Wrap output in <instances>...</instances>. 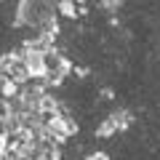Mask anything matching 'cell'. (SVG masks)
Masks as SVG:
<instances>
[{"mask_svg":"<svg viewBox=\"0 0 160 160\" xmlns=\"http://www.w3.org/2000/svg\"><path fill=\"white\" fill-rule=\"evenodd\" d=\"M22 62L27 64L29 78H46V51L24 48V51H22Z\"/></svg>","mask_w":160,"mask_h":160,"instance_id":"obj_1","label":"cell"},{"mask_svg":"<svg viewBox=\"0 0 160 160\" xmlns=\"http://www.w3.org/2000/svg\"><path fill=\"white\" fill-rule=\"evenodd\" d=\"M96 133H99L102 139L115 136V133H118V126H115V120H112V118H104V120H102V126L96 128Z\"/></svg>","mask_w":160,"mask_h":160,"instance_id":"obj_2","label":"cell"},{"mask_svg":"<svg viewBox=\"0 0 160 160\" xmlns=\"http://www.w3.org/2000/svg\"><path fill=\"white\" fill-rule=\"evenodd\" d=\"M86 160H109V158H107V155H104V152H93V155H88Z\"/></svg>","mask_w":160,"mask_h":160,"instance_id":"obj_3","label":"cell"}]
</instances>
